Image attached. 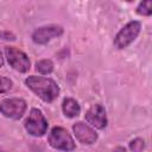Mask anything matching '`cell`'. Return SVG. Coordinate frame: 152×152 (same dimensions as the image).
I'll use <instances>...</instances> for the list:
<instances>
[{"instance_id": "obj_1", "label": "cell", "mask_w": 152, "mask_h": 152, "mask_svg": "<svg viewBox=\"0 0 152 152\" xmlns=\"http://www.w3.org/2000/svg\"><path fill=\"white\" fill-rule=\"evenodd\" d=\"M25 83L33 93H36L45 102L53 101L59 94V88L57 83L53 80L48 78V77L28 76L25 80Z\"/></svg>"}, {"instance_id": "obj_2", "label": "cell", "mask_w": 152, "mask_h": 152, "mask_svg": "<svg viewBox=\"0 0 152 152\" xmlns=\"http://www.w3.org/2000/svg\"><path fill=\"white\" fill-rule=\"evenodd\" d=\"M25 128L26 131L34 137H42L46 133L48 129V121L45 120L42 112L37 108L31 109L28 118L25 120Z\"/></svg>"}, {"instance_id": "obj_3", "label": "cell", "mask_w": 152, "mask_h": 152, "mask_svg": "<svg viewBox=\"0 0 152 152\" xmlns=\"http://www.w3.org/2000/svg\"><path fill=\"white\" fill-rule=\"evenodd\" d=\"M49 144L61 151H71L75 148V142L71 135L63 127H53L49 135Z\"/></svg>"}, {"instance_id": "obj_4", "label": "cell", "mask_w": 152, "mask_h": 152, "mask_svg": "<svg viewBox=\"0 0 152 152\" xmlns=\"http://www.w3.org/2000/svg\"><path fill=\"white\" fill-rule=\"evenodd\" d=\"M140 32V23L139 21H129L126 24L115 36L114 39V46L116 49H124L127 45H129L139 34Z\"/></svg>"}, {"instance_id": "obj_5", "label": "cell", "mask_w": 152, "mask_h": 152, "mask_svg": "<svg viewBox=\"0 0 152 152\" xmlns=\"http://www.w3.org/2000/svg\"><path fill=\"white\" fill-rule=\"evenodd\" d=\"M5 53H6L8 63L11 64V66L13 69H15L20 72H26L30 69L28 57L21 50H18L14 46H6Z\"/></svg>"}, {"instance_id": "obj_6", "label": "cell", "mask_w": 152, "mask_h": 152, "mask_svg": "<svg viewBox=\"0 0 152 152\" xmlns=\"http://www.w3.org/2000/svg\"><path fill=\"white\" fill-rule=\"evenodd\" d=\"M26 110V102L21 99H5L0 102V112L11 119H19Z\"/></svg>"}, {"instance_id": "obj_7", "label": "cell", "mask_w": 152, "mask_h": 152, "mask_svg": "<svg viewBox=\"0 0 152 152\" xmlns=\"http://www.w3.org/2000/svg\"><path fill=\"white\" fill-rule=\"evenodd\" d=\"M63 33V28L57 25H49V26H43L37 28L33 34L32 39L37 44H45L49 40H51L55 37H58Z\"/></svg>"}, {"instance_id": "obj_8", "label": "cell", "mask_w": 152, "mask_h": 152, "mask_svg": "<svg viewBox=\"0 0 152 152\" xmlns=\"http://www.w3.org/2000/svg\"><path fill=\"white\" fill-rule=\"evenodd\" d=\"M86 120L96 128H104L107 125L104 108L101 104H93L86 113Z\"/></svg>"}, {"instance_id": "obj_9", "label": "cell", "mask_w": 152, "mask_h": 152, "mask_svg": "<svg viewBox=\"0 0 152 152\" xmlns=\"http://www.w3.org/2000/svg\"><path fill=\"white\" fill-rule=\"evenodd\" d=\"M72 129H74V133H75L76 138L82 144L90 145V144H94L97 139V134L95 133V131L82 121H78V122L74 124Z\"/></svg>"}, {"instance_id": "obj_10", "label": "cell", "mask_w": 152, "mask_h": 152, "mask_svg": "<svg viewBox=\"0 0 152 152\" xmlns=\"http://www.w3.org/2000/svg\"><path fill=\"white\" fill-rule=\"evenodd\" d=\"M62 108H63V113L65 116L68 118H75L80 114L81 112V108H80V104L74 100V99H64L63 101V104H62Z\"/></svg>"}, {"instance_id": "obj_11", "label": "cell", "mask_w": 152, "mask_h": 152, "mask_svg": "<svg viewBox=\"0 0 152 152\" xmlns=\"http://www.w3.org/2000/svg\"><path fill=\"white\" fill-rule=\"evenodd\" d=\"M36 69L40 74H50L53 70V64L50 59H42L36 63Z\"/></svg>"}, {"instance_id": "obj_12", "label": "cell", "mask_w": 152, "mask_h": 152, "mask_svg": "<svg viewBox=\"0 0 152 152\" xmlns=\"http://www.w3.org/2000/svg\"><path fill=\"white\" fill-rule=\"evenodd\" d=\"M137 12L141 15H150L152 13V1L147 0V1L140 2V5L137 8Z\"/></svg>"}, {"instance_id": "obj_13", "label": "cell", "mask_w": 152, "mask_h": 152, "mask_svg": "<svg viewBox=\"0 0 152 152\" xmlns=\"http://www.w3.org/2000/svg\"><path fill=\"white\" fill-rule=\"evenodd\" d=\"M144 147H145V142L142 139L137 138L129 142V148L132 152H141L144 150Z\"/></svg>"}, {"instance_id": "obj_14", "label": "cell", "mask_w": 152, "mask_h": 152, "mask_svg": "<svg viewBox=\"0 0 152 152\" xmlns=\"http://www.w3.org/2000/svg\"><path fill=\"white\" fill-rule=\"evenodd\" d=\"M12 88V81L7 77L0 76V93H7Z\"/></svg>"}, {"instance_id": "obj_15", "label": "cell", "mask_w": 152, "mask_h": 152, "mask_svg": "<svg viewBox=\"0 0 152 152\" xmlns=\"http://www.w3.org/2000/svg\"><path fill=\"white\" fill-rule=\"evenodd\" d=\"M0 37L5 40H14L15 39V36L12 33V32H8V31H2L0 32Z\"/></svg>"}, {"instance_id": "obj_16", "label": "cell", "mask_w": 152, "mask_h": 152, "mask_svg": "<svg viewBox=\"0 0 152 152\" xmlns=\"http://www.w3.org/2000/svg\"><path fill=\"white\" fill-rule=\"evenodd\" d=\"M114 152H127L124 147H116L115 150H114Z\"/></svg>"}, {"instance_id": "obj_17", "label": "cell", "mask_w": 152, "mask_h": 152, "mask_svg": "<svg viewBox=\"0 0 152 152\" xmlns=\"http://www.w3.org/2000/svg\"><path fill=\"white\" fill-rule=\"evenodd\" d=\"M4 65V59H2V56H1V52H0V68Z\"/></svg>"}]
</instances>
